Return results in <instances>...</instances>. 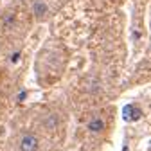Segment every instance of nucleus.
Returning <instances> with one entry per match:
<instances>
[{
  "label": "nucleus",
  "mask_w": 151,
  "mask_h": 151,
  "mask_svg": "<svg viewBox=\"0 0 151 151\" xmlns=\"http://www.w3.org/2000/svg\"><path fill=\"white\" fill-rule=\"evenodd\" d=\"M13 22H14V14H13V13H9V14L4 18V24H6V25H11Z\"/></svg>",
  "instance_id": "nucleus-6"
},
{
  "label": "nucleus",
  "mask_w": 151,
  "mask_h": 151,
  "mask_svg": "<svg viewBox=\"0 0 151 151\" xmlns=\"http://www.w3.org/2000/svg\"><path fill=\"white\" fill-rule=\"evenodd\" d=\"M140 115H142V111L135 106H126L124 108V119L126 121H139Z\"/></svg>",
  "instance_id": "nucleus-2"
},
{
  "label": "nucleus",
  "mask_w": 151,
  "mask_h": 151,
  "mask_svg": "<svg viewBox=\"0 0 151 151\" xmlns=\"http://www.w3.org/2000/svg\"><path fill=\"white\" fill-rule=\"evenodd\" d=\"M32 9H34V14H36V18H43V16H45V13H47V6L42 2V0H38V2H34Z\"/></svg>",
  "instance_id": "nucleus-4"
},
{
  "label": "nucleus",
  "mask_w": 151,
  "mask_h": 151,
  "mask_svg": "<svg viewBox=\"0 0 151 151\" xmlns=\"http://www.w3.org/2000/svg\"><path fill=\"white\" fill-rule=\"evenodd\" d=\"M20 151H38V139L32 133H27L20 139Z\"/></svg>",
  "instance_id": "nucleus-1"
},
{
  "label": "nucleus",
  "mask_w": 151,
  "mask_h": 151,
  "mask_svg": "<svg viewBox=\"0 0 151 151\" xmlns=\"http://www.w3.org/2000/svg\"><path fill=\"white\" fill-rule=\"evenodd\" d=\"M103 128H104L103 119H92L88 122V129L92 131V133H99V131H103Z\"/></svg>",
  "instance_id": "nucleus-3"
},
{
  "label": "nucleus",
  "mask_w": 151,
  "mask_h": 151,
  "mask_svg": "<svg viewBox=\"0 0 151 151\" xmlns=\"http://www.w3.org/2000/svg\"><path fill=\"white\" fill-rule=\"evenodd\" d=\"M58 121H60L58 115H50V117L45 119V126H47V128H54L56 124H58Z\"/></svg>",
  "instance_id": "nucleus-5"
}]
</instances>
